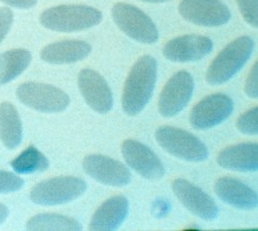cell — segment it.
Here are the masks:
<instances>
[{
    "instance_id": "6da1fadb",
    "label": "cell",
    "mask_w": 258,
    "mask_h": 231,
    "mask_svg": "<svg viewBox=\"0 0 258 231\" xmlns=\"http://www.w3.org/2000/svg\"><path fill=\"white\" fill-rule=\"evenodd\" d=\"M158 76V63L149 54L140 57L131 67L122 94V108L124 113L137 116L152 98Z\"/></svg>"
},
{
    "instance_id": "7a4b0ae2",
    "label": "cell",
    "mask_w": 258,
    "mask_h": 231,
    "mask_svg": "<svg viewBox=\"0 0 258 231\" xmlns=\"http://www.w3.org/2000/svg\"><path fill=\"white\" fill-rule=\"evenodd\" d=\"M102 18L100 10L87 5H61L42 11L40 24L52 31L74 32L98 26Z\"/></svg>"
},
{
    "instance_id": "3957f363",
    "label": "cell",
    "mask_w": 258,
    "mask_h": 231,
    "mask_svg": "<svg viewBox=\"0 0 258 231\" xmlns=\"http://www.w3.org/2000/svg\"><path fill=\"white\" fill-rule=\"evenodd\" d=\"M254 46L253 39L248 36H242L228 43L207 69V83L211 86H220L231 80L249 60Z\"/></svg>"
},
{
    "instance_id": "277c9868",
    "label": "cell",
    "mask_w": 258,
    "mask_h": 231,
    "mask_svg": "<svg viewBox=\"0 0 258 231\" xmlns=\"http://www.w3.org/2000/svg\"><path fill=\"white\" fill-rule=\"evenodd\" d=\"M158 144L167 153L186 162H204L209 149L202 140L185 129L174 126H161L155 132Z\"/></svg>"
},
{
    "instance_id": "5b68a950",
    "label": "cell",
    "mask_w": 258,
    "mask_h": 231,
    "mask_svg": "<svg viewBox=\"0 0 258 231\" xmlns=\"http://www.w3.org/2000/svg\"><path fill=\"white\" fill-rule=\"evenodd\" d=\"M86 190L87 183L83 179L60 176L37 184L30 191V199L40 206H58L76 200Z\"/></svg>"
},
{
    "instance_id": "8992f818",
    "label": "cell",
    "mask_w": 258,
    "mask_h": 231,
    "mask_svg": "<svg viewBox=\"0 0 258 231\" xmlns=\"http://www.w3.org/2000/svg\"><path fill=\"white\" fill-rule=\"evenodd\" d=\"M112 18L120 30L134 41L153 44L159 40V31L150 17L130 4L116 3L112 7Z\"/></svg>"
},
{
    "instance_id": "52a82bcc",
    "label": "cell",
    "mask_w": 258,
    "mask_h": 231,
    "mask_svg": "<svg viewBox=\"0 0 258 231\" xmlns=\"http://www.w3.org/2000/svg\"><path fill=\"white\" fill-rule=\"evenodd\" d=\"M16 93L22 104L43 113L63 112L70 104L69 95L50 84L26 82L20 84Z\"/></svg>"
},
{
    "instance_id": "ba28073f",
    "label": "cell",
    "mask_w": 258,
    "mask_h": 231,
    "mask_svg": "<svg viewBox=\"0 0 258 231\" xmlns=\"http://www.w3.org/2000/svg\"><path fill=\"white\" fill-rule=\"evenodd\" d=\"M233 111L234 102L228 95L211 94L194 105L189 114V122L195 129H209L226 121Z\"/></svg>"
},
{
    "instance_id": "9c48e42d",
    "label": "cell",
    "mask_w": 258,
    "mask_h": 231,
    "mask_svg": "<svg viewBox=\"0 0 258 231\" xmlns=\"http://www.w3.org/2000/svg\"><path fill=\"white\" fill-rule=\"evenodd\" d=\"M194 91V79L187 71H178L166 82L159 97V112L172 117L184 110Z\"/></svg>"
},
{
    "instance_id": "30bf717a",
    "label": "cell",
    "mask_w": 258,
    "mask_h": 231,
    "mask_svg": "<svg viewBox=\"0 0 258 231\" xmlns=\"http://www.w3.org/2000/svg\"><path fill=\"white\" fill-rule=\"evenodd\" d=\"M178 11L185 20L202 27H221L231 19V11L220 0H182Z\"/></svg>"
},
{
    "instance_id": "8fae6325",
    "label": "cell",
    "mask_w": 258,
    "mask_h": 231,
    "mask_svg": "<svg viewBox=\"0 0 258 231\" xmlns=\"http://www.w3.org/2000/svg\"><path fill=\"white\" fill-rule=\"evenodd\" d=\"M172 190L181 204L194 216L207 221H213L217 218L218 207L214 199L189 180L174 179Z\"/></svg>"
},
{
    "instance_id": "7c38bea8",
    "label": "cell",
    "mask_w": 258,
    "mask_h": 231,
    "mask_svg": "<svg viewBox=\"0 0 258 231\" xmlns=\"http://www.w3.org/2000/svg\"><path fill=\"white\" fill-rule=\"evenodd\" d=\"M82 167L86 174L98 183L112 187H124L132 178L131 172L124 164L105 155L91 154L86 156Z\"/></svg>"
},
{
    "instance_id": "4fadbf2b",
    "label": "cell",
    "mask_w": 258,
    "mask_h": 231,
    "mask_svg": "<svg viewBox=\"0 0 258 231\" xmlns=\"http://www.w3.org/2000/svg\"><path fill=\"white\" fill-rule=\"evenodd\" d=\"M121 150L126 164L143 178L158 180L164 176L163 164L149 146L136 139H126L122 143Z\"/></svg>"
},
{
    "instance_id": "5bb4252c",
    "label": "cell",
    "mask_w": 258,
    "mask_h": 231,
    "mask_svg": "<svg viewBox=\"0 0 258 231\" xmlns=\"http://www.w3.org/2000/svg\"><path fill=\"white\" fill-rule=\"evenodd\" d=\"M212 39L200 35H184L167 41L163 48V55L172 62L187 63L205 58L212 52Z\"/></svg>"
},
{
    "instance_id": "9a60e30c",
    "label": "cell",
    "mask_w": 258,
    "mask_h": 231,
    "mask_svg": "<svg viewBox=\"0 0 258 231\" xmlns=\"http://www.w3.org/2000/svg\"><path fill=\"white\" fill-rule=\"evenodd\" d=\"M78 86L87 104L100 114H106L113 106V95L105 79L92 69H83Z\"/></svg>"
},
{
    "instance_id": "2e32d148",
    "label": "cell",
    "mask_w": 258,
    "mask_h": 231,
    "mask_svg": "<svg viewBox=\"0 0 258 231\" xmlns=\"http://www.w3.org/2000/svg\"><path fill=\"white\" fill-rule=\"evenodd\" d=\"M214 190L222 201L238 209L251 210L257 207L258 197L256 191L236 178L229 176L218 178Z\"/></svg>"
},
{
    "instance_id": "e0dca14e",
    "label": "cell",
    "mask_w": 258,
    "mask_h": 231,
    "mask_svg": "<svg viewBox=\"0 0 258 231\" xmlns=\"http://www.w3.org/2000/svg\"><path fill=\"white\" fill-rule=\"evenodd\" d=\"M217 164L228 171L256 172L258 170V144L240 143L227 146L217 155Z\"/></svg>"
},
{
    "instance_id": "ac0fdd59",
    "label": "cell",
    "mask_w": 258,
    "mask_h": 231,
    "mask_svg": "<svg viewBox=\"0 0 258 231\" xmlns=\"http://www.w3.org/2000/svg\"><path fill=\"white\" fill-rule=\"evenodd\" d=\"M128 212V201L124 196L117 195L106 199L91 218L89 230L113 231L125 220Z\"/></svg>"
},
{
    "instance_id": "d6986e66",
    "label": "cell",
    "mask_w": 258,
    "mask_h": 231,
    "mask_svg": "<svg viewBox=\"0 0 258 231\" xmlns=\"http://www.w3.org/2000/svg\"><path fill=\"white\" fill-rule=\"evenodd\" d=\"M91 53V46L83 40H62L44 47L40 58L47 63L69 64L86 59Z\"/></svg>"
},
{
    "instance_id": "ffe728a7",
    "label": "cell",
    "mask_w": 258,
    "mask_h": 231,
    "mask_svg": "<svg viewBox=\"0 0 258 231\" xmlns=\"http://www.w3.org/2000/svg\"><path fill=\"white\" fill-rule=\"evenodd\" d=\"M0 139L9 149L19 146L22 139V123L14 104H0Z\"/></svg>"
},
{
    "instance_id": "44dd1931",
    "label": "cell",
    "mask_w": 258,
    "mask_h": 231,
    "mask_svg": "<svg viewBox=\"0 0 258 231\" xmlns=\"http://www.w3.org/2000/svg\"><path fill=\"white\" fill-rule=\"evenodd\" d=\"M31 60L32 55L26 49H13L0 54V86L19 76L29 66Z\"/></svg>"
},
{
    "instance_id": "7402d4cb",
    "label": "cell",
    "mask_w": 258,
    "mask_h": 231,
    "mask_svg": "<svg viewBox=\"0 0 258 231\" xmlns=\"http://www.w3.org/2000/svg\"><path fill=\"white\" fill-rule=\"evenodd\" d=\"M28 230H59V231H79L81 224L75 218L57 215V213H40L33 216L27 222Z\"/></svg>"
},
{
    "instance_id": "603a6c76",
    "label": "cell",
    "mask_w": 258,
    "mask_h": 231,
    "mask_svg": "<svg viewBox=\"0 0 258 231\" xmlns=\"http://www.w3.org/2000/svg\"><path fill=\"white\" fill-rule=\"evenodd\" d=\"M10 166L18 174H32L47 171L49 161L40 150L30 145L14 161H11Z\"/></svg>"
},
{
    "instance_id": "cb8c5ba5",
    "label": "cell",
    "mask_w": 258,
    "mask_h": 231,
    "mask_svg": "<svg viewBox=\"0 0 258 231\" xmlns=\"http://www.w3.org/2000/svg\"><path fill=\"white\" fill-rule=\"evenodd\" d=\"M236 126L239 132L246 135H257L258 133V108H254L246 111L237 118Z\"/></svg>"
},
{
    "instance_id": "d4e9b609",
    "label": "cell",
    "mask_w": 258,
    "mask_h": 231,
    "mask_svg": "<svg viewBox=\"0 0 258 231\" xmlns=\"http://www.w3.org/2000/svg\"><path fill=\"white\" fill-rule=\"evenodd\" d=\"M24 187V179L18 175L0 171V194H9Z\"/></svg>"
},
{
    "instance_id": "484cf974",
    "label": "cell",
    "mask_w": 258,
    "mask_h": 231,
    "mask_svg": "<svg viewBox=\"0 0 258 231\" xmlns=\"http://www.w3.org/2000/svg\"><path fill=\"white\" fill-rule=\"evenodd\" d=\"M244 20L253 28L258 27V0H236Z\"/></svg>"
},
{
    "instance_id": "4316f807",
    "label": "cell",
    "mask_w": 258,
    "mask_h": 231,
    "mask_svg": "<svg viewBox=\"0 0 258 231\" xmlns=\"http://www.w3.org/2000/svg\"><path fill=\"white\" fill-rule=\"evenodd\" d=\"M244 91L250 99L258 98V62L256 61L250 67L248 75L246 78Z\"/></svg>"
},
{
    "instance_id": "83f0119b",
    "label": "cell",
    "mask_w": 258,
    "mask_h": 231,
    "mask_svg": "<svg viewBox=\"0 0 258 231\" xmlns=\"http://www.w3.org/2000/svg\"><path fill=\"white\" fill-rule=\"evenodd\" d=\"M14 14L9 8H0V42L5 37L8 35V32L13 25Z\"/></svg>"
},
{
    "instance_id": "f1b7e54d",
    "label": "cell",
    "mask_w": 258,
    "mask_h": 231,
    "mask_svg": "<svg viewBox=\"0 0 258 231\" xmlns=\"http://www.w3.org/2000/svg\"><path fill=\"white\" fill-rule=\"evenodd\" d=\"M0 2L18 9H30L35 7L38 0H0Z\"/></svg>"
},
{
    "instance_id": "f546056e",
    "label": "cell",
    "mask_w": 258,
    "mask_h": 231,
    "mask_svg": "<svg viewBox=\"0 0 258 231\" xmlns=\"http://www.w3.org/2000/svg\"><path fill=\"white\" fill-rule=\"evenodd\" d=\"M8 215H9L8 208L6 207L5 205L0 204V224L5 222V220H6V219H7Z\"/></svg>"
},
{
    "instance_id": "4dcf8cb0",
    "label": "cell",
    "mask_w": 258,
    "mask_h": 231,
    "mask_svg": "<svg viewBox=\"0 0 258 231\" xmlns=\"http://www.w3.org/2000/svg\"><path fill=\"white\" fill-rule=\"evenodd\" d=\"M141 2H145V3H152V4H162V3L170 2V0H141Z\"/></svg>"
}]
</instances>
